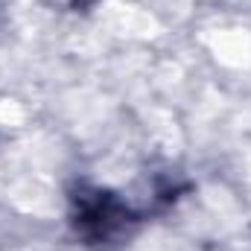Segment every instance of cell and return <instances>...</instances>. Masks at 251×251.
<instances>
[{"label": "cell", "instance_id": "6da1fadb", "mask_svg": "<svg viewBox=\"0 0 251 251\" xmlns=\"http://www.w3.org/2000/svg\"><path fill=\"white\" fill-rule=\"evenodd\" d=\"M76 237L85 240V246L94 249H111L131 237L137 216L120 196L100 187H79L73 196V213H70Z\"/></svg>", "mask_w": 251, "mask_h": 251}, {"label": "cell", "instance_id": "7a4b0ae2", "mask_svg": "<svg viewBox=\"0 0 251 251\" xmlns=\"http://www.w3.org/2000/svg\"><path fill=\"white\" fill-rule=\"evenodd\" d=\"M73 3H76V6H94L97 0H73Z\"/></svg>", "mask_w": 251, "mask_h": 251}]
</instances>
